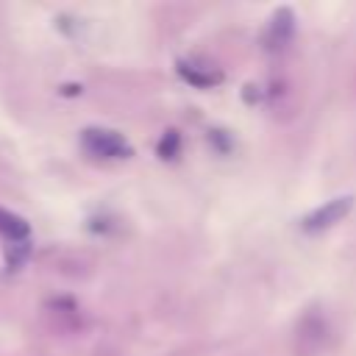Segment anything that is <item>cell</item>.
<instances>
[{
	"instance_id": "6",
	"label": "cell",
	"mask_w": 356,
	"mask_h": 356,
	"mask_svg": "<svg viewBox=\"0 0 356 356\" xmlns=\"http://www.w3.org/2000/svg\"><path fill=\"white\" fill-rule=\"evenodd\" d=\"M28 256H31V242H8V248H6V267L8 270H19Z\"/></svg>"
},
{
	"instance_id": "4",
	"label": "cell",
	"mask_w": 356,
	"mask_h": 356,
	"mask_svg": "<svg viewBox=\"0 0 356 356\" xmlns=\"http://www.w3.org/2000/svg\"><path fill=\"white\" fill-rule=\"evenodd\" d=\"M0 234L8 242H28L31 225L25 222V217H19V214H14L8 209H0Z\"/></svg>"
},
{
	"instance_id": "2",
	"label": "cell",
	"mask_w": 356,
	"mask_h": 356,
	"mask_svg": "<svg viewBox=\"0 0 356 356\" xmlns=\"http://www.w3.org/2000/svg\"><path fill=\"white\" fill-rule=\"evenodd\" d=\"M353 206H356V197H353V195L331 197V200H325L323 206L312 209V211L300 220V231H303V234H323V231L334 228L339 220H345Z\"/></svg>"
},
{
	"instance_id": "7",
	"label": "cell",
	"mask_w": 356,
	"mask_h": 356,
	"mask_svg": "<svg viewBox=\"0 0 356 356\" xmlns=\"http://www.w3.org/2000/svg\"><path fill=\"white\" fill-rule=\"evenodd\" d=\"M178 150H181V136H178V131H167V134L159 139V145H156L159 159H175Z\"/></svg>"
},
{
	"instance_id": "5",
	"label": "cell",
	"mask_w": 356,
	"mask_h": 356,
	"mask_svg": "<svg viewBox=\"0 0 356 356\" xmlns=\"http://www.w3.org/2000/svg\"><path fill=\"white\" fill-rule=\"evenodd\" d=\"M178 72H181V78L184 81H189L192 86H197V89H206V86H211V83H220V72H200L197 67H192V64H178Z\"/></svg>"
},
{
	"instance_id": "1",
	"label": "cell",
	"mask_w": 356,
	"mask_h": 356,
	"mask_svg": "<svg viewBox=\"0 0 356 356\" xmlns=\"http://www.w3.org/2000/svg\"><path fill=\"white\" fill-rule=\"evenodd\" d=\"M81 147L89 156H97V159H128V156H134L131 142L120 131L97 128V125L81 131Z\"/></svg>"
},
{
	"instance_id": "3",
	"label": "cell",
	"mask_w": 356,
	"mask_h": 356,
	"mask_svg": "<svg viewBox=\"0 0 356 356\" xmlns=\"http://www.w3.org/2000/svg\"><path fill=\"white\" fill-rule=\"evenodd\" d=\"M292 36H295V14H292L289 6H281L267 19V28H264V36H261L264 50L278 53L292 42Z\"/></svg>"
}]
</instances>
